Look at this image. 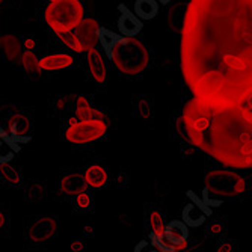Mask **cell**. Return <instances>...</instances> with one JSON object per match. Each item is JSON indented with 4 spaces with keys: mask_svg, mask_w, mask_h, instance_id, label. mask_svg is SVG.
Here are the masks:
<instances>
[{
    "mask_svg": "<svg viewBox=\"0 0 252 252\" xmlns=\"http://www.w3.org/2000/svg\"><path fill=\"white\" fill-rule=\"evenodd\" d=\"M145 246H147V242H145V240H144V242H142V243H141V245H137V246H136V248H134V251H136V252H139V251H141V249H144V248H145Z\"/></svg>",
    "mask_w": 252,
    "mask_h": 252,
    "instance_id": "obj_38",
    "label": "cell"
},
{
    "mask_svg": "<svg viewBox=\"0 0 252 252\" xmlns=\"http://www.w3.org/2000/svg\"><path fill=\"white\" fill-rule=\"evenodd\" d=\"M120 11V18H118V31L123 36H136L142 29H144V23L142 20L137 17L134 12H131L126 5H118Z\"/></svg>",
    "mask_w": 252,
    "mask_h": 252,
    "instance_id": "obj_8",
    "label": "cell"
},
{
    "mask_svg": "<svg viewBox=\"0 0 252 252\" xmlns=\"http://www.w3.org/2000/svg\"><path fill=\"white\" fill-rule=\"evenodd\" d=\"M58 38L62 41V44L65 45V47H68L70 50L73 52H77V53H82L83 49H82V45L79 44L77 38L74 36L73 31H66V32H56Z\"/></svg>",
    "mask_w": 252,
    "mask_h": 252,
    "instance_id": "obj_23",
    "label": "cell"
},
{
    "mask_svg": "<svg viewBox=\"0 0 252 252\" xmlns=\"http://www.w3.org/2000/svg\"><path fill=\"white\" fill-rule=\"evenodd\" d=\"M120 36L121 35H118V33H115L113 31H110V29H107V28H100L98 26V29H97V39L101 42V47H103V50L106 52V55L110 58V52H112V47L115 45V42L120 39Z\"/></svg>",
    "mask_w": 252,
    "mask_h": 252,
    "instance_id": "obj_19",
    "label": "cell"
},
{
    "mask_svg": "<svg viewBox=\"0 0 252 252\" xmlns=\"http://www.w3.org/2000/svg\"><path fill=\"white\" fill-rule=\"evenodd\" d=\"M150 226H151V233H154L157 237L165 239L163 237V228H165V222L160 216L158 212H151L150 215Z\"/></svg>",
    "mask_w": 252,
    "mask_h": 252,
    "instance_id": "obj_25",
    "label": "cell"
},
{
    "mask_svg": "<svg viewBox=\"0 0 252 252\" xmlns=\"http://www.w3.org/2000/svg\"><path fill=\"white\" fill-rule=\"evenodd\" d=\"M97 29H98V23L93 18H82L79 21V25L73 29V33L77 38L79 44L82 45L83 52H88L95 45Z\"/></svg>",
    "mask_w": 252,
    "mask_h": 252,
    "instance_id": "obj_7",
    "label": "cell"
},
{
    "mask_svg": "<svg viewBox=\"0 0 252 252\" xmlns=\"http://www.w3.org/2000/svg\"><path fill=\"white\" fill-rule=\"evenodd\" d=\"M188 137L225 166H252L251 97L243 103H216L193 97L183 109Z\"/></svg>",
    "mask_w": 252,
    "mask_h": 252,
    "instance_id": "obj_2",
    "label": "cell"
},
{
    "mask_svg": "<svg viewBox=\"0 0 252 252\" xmlns=\"http://www.w3.org/2000/svg\"><path fill=\"white\" fill-rule=\"evenodd\" d=\"M201 199L204 201V204H205V205H209L210 209H213V207H220V205L223 204L220 199H215V198L212 196V192H210L207 188H204Z\"/></svg>",
    "mask_w": 252,
    "mask_h": 252,
    "instance_id": "obj_30",
    "label": "cell"
},
{
    "mask_svg": "<svg viewBox=\"0 0 252 252\" xmlns=\"http://www.w3.org/2000/svg\"><path fill=\"white\" fill-rule=\"evenodd\" d=\"M0 137H2V139H0V165L9 163L15 157V151L11 148V141L8 134H5L2 130H0Z\"/></svg>",
    "mask_w": 252,
    "mask_h": 252,
    "instance_id": "obj_22",
    "label": "cell"
},
{
    "mask_svg": "<svg viewBox=\"0 0 252 252\" xmlns=\"http://www.w3.org/2000/svg\"><path fill=\"white\" fill-rule=\"evenodd\" d=\"M33 45H35V41L31 38V39H26V42H25V47L28 49V50H32L33 49Z\"/></svg>",
    "mask_w": 252,
    "mask_h": 252,
    "instance_id": "obj_36",
    "label": "cell"
},
{
    "mask_svg": "<svg viewBox=\"0 0 252 252\" xmlns=\"http://www.w3.org/2000/svg\"><path fill=\"white\" fill-rule=\"evenodd\" d=\"M88 183L80 174H66L61 181V190L65 195H77L86 192Z\"/></svg>",
    "mask_w": 252,
    "mask_h": 252,
    "instance_id": "obj_14",
    "label": "cell"
},
{
    "mask_svg": "<svg viewBox=\"0 0 252 252\" xmlns=\"http://www.w3.org/2000/svg\"><path fill=\"white\" fill-rule=\"evenodd\" d=\"M181 218H183V222H185L188 226L190 228H198L201 226L207 216L204 215L202 210H199L195 204H192L190 201L185 205V209H183V213H181Z\"/></svg>",
    "mask_w": 252,
    "mask_h": 252,
    "instance_id": "obj_15",
    "label": "cell"
},
{
    "mask_svg": "<svg viewBox=\"0 0 252 252\" xmlns=\"http://www.w3.org/2000/svg\"><path fill=\"white\" fill-rule=\"evenodd\" d=\"M71 249H73L74 252L83 251V243H82V240H73V242H71Z\"/></svg>",
    "mask_w": 252,
    "mask_h": 252,
    "instance_id": "obj_35",
    "label": "cell"
},
{
    "mask_svg": "<svg viewBox=\"0 0 252 252\" xmlns=\"http://www.w3.org/2000/svg\"><path fill=\"white\" fill-rule=\"evenodd\" d=\"M76 205L79 209H88L89 205H91V198L88 196V193L82 192V193H77L76 195Z\"/></svg>",
    "mask_w": 252,
    "mask_h": 252,
    "instance_id": "obj_32",
    "label": "cell"
},
{
    "mask_svg": "<svg viewBox=\"0 0 252 252\" xmlns=\"http://www.w3.org/2000/svg\"><path fill=\"white\" fill-rule=\"evenodd\" d=\"M45 2H49V3H50V2H52V0H45Z\"/></svg>",
    "mask_w": 252,
    "mask_h": 252,
    "instance_id": "obj_42",
    "label": "cell"
},
{
    "mask_svg": "<svg viewBox=\"0 0 252 252\" xmlns=\"http://www.w3.org/2000/svg\"><path fill=\"white\" fill-rule=\"evenodd\" d=\"M83 12L79 0H52L45 9V21L55 32L73 31L83 18Z\"/></svg>",
    "mask_w": 252,
    "mask_h": 252,
    "instance_id": "obj_4",
    "label": "cell"
},
{
    "mask_svg": "<svg viewBox=\"0 0 252 252\" xmlns=\"http://www.w3.org/2000/svg\"><path fill=\"white\" fill-rule=\"evenodd\" d=\"M85 180L89 186H93V188H103L106 185V181H107V174L106 171L98 166V165H94V166H89L85 172Z\"/></svg>",
    "mask_w": 252,
    "mask_h": 252,
    "instance_id": "obj_17",
    "label": "cell"
},
{
    "mask_svg": "<svg viewBox=\"0 0 252 252\" xmlns=\"http://www.w3.org/2000/svg\"><path fill=\"white\" fill-rule=\"evenodd\" d=\"M88 65H89V71L93 74L94 80L100 85H103L106 82V66H104V61L100 55L98 50H95L94 47L88 50Z\"/></svg>",
    "mask_w": 252,
    "mask_h": 252,
    "instance_id": "obj_13",
    "label": "cell"
},
{
    "mask_svg": "<svg viewBox=\"0 0 252 252\" xmlns=\"http://www.w3.org/2000/svg\"><path fill=\"white\" fill-rule=\"evenodd\" d=\"M233 249V246L231 245H220V246H218V251L219 252H223V251H231Z\"/></svg>",
    "mask_w": 252,
    "mask_h": 252,
    "instance_id": "obj_37",
    "label": "cell"
},
{
    "mask_svg": "<svg viewBox=\"0 0 252 252\" xmlns=\"http://www.w3.org/2000/svg\"><path fill=\"white\" fill-rule=\"evenodd\" d=\"M134 14L141 20H151L158 14V2L157 0H136Z\"/></svg>",
    "mask_w": 252,
    "mask_h": 252,
    "instance_id": "obj_16",
    "label": "cell"
},
{
    "mask_svg": "<svg viewBox=\"0 0 252 252\" xmlns=\"http://www.w3.org/2000/svg\"><path fill=\"white\" fill-rule=\"evenodd\" d=\"M0 2H2V0H0Z\"/></svg>",
    "mask_w": 252,
    "mask_h": 252,
    "instance_id": "obj_43",
    "label": "cell"
},
{
    "mask_svg": "<svg viewBox=\"0 0 252 252\" xmlns=\"http://www.w3.org/2000/svg\"><path fill=\"white\" fill-rule=\"evenodd\" d=\"M56 219L52 216H44L36 219L31 226H29V239L35 243H41L49 240L55 233H56Z\"/></svg>",
    "mask_w": 252,
    "mask_h": 252,
    "instance_id": "obj_10",
    "label": "cell"
},
{
    "mask_svg": "<svg viewBox=\"0 0 252 252\" xmlns=\"http://www.w3.org/2000/svg\"><path fill=\"white\" fill-rule=\"evenodd\" d=\"M180 32L181 71L195 97L252 95V0H192Z\"/></svg>",
    "mask_w": 252,
    "mask_h": 252,
    "instance_id": "obj_1",
    "label": "cell"
},
{
    "mask_svg": "<svg viewBox=\"0 0 252 252\" xmlns=\"http://www.w3.org/2000/svg\"><path fill=\"white\" fill-rule=\"evenodd\" d=\"M38 62H39V59L32 53V50H28L21 55V65L25 66V70H28V71H39Z\"/></svg>",
    "mask_w": 252,
    "mask_h": 252,
    "instance_id": "obj_26",
    "label": "cell"
},
{
    "mask_svg": "<svg viewBox=\"0 0 252 252\" xmlns=\"http://www.w3.org/2000/svg\"><path fill=\"white\" fill-rule=\"evenodd\" d=\"M137 110H139V115L145 120L151 117V104L144 98L139 100V103H137Z\"/></svg>",
    "mask_w": 252,
    "mask_h": 252,
    "instance_id": "obj_31",
    "label": "cell"
},
{
    "mask_svg": "<svg viewBox=\"0 0 252 252\" xmlns=\"http://www.w3.org/2000/svg\"><path fill=\"white\" fill-rule=\"evenodd\" d=\"M165 240L175 248V251L185 249L189 237V226L183 220H172L163 228Z\"/></svg>",
    "mask_w": 252,
    "mask_h": 252,
    "instance_id": "obj_9",
    "label": "cell"
},
{
    "mask_svg": "<svg viewBox=\"0 0 252 252\" xmlns=\"http://www.w3.org/2000/svg\"><path fill=\"white\" fill-rule=\"evenodd\" d=\"M5 225V215L0 212V228H2Z\"/></svg>",
    "mask_w": 252,
    "mask_h": 252,
    "instance_id": "obj_39",
    "label": "cell"
},
{
    "mask_svg": "<svg viewBox=\"0 0 252 252\" xmlns=\"http://www.w3.org/2000/svg\"><path fill=\"white\" fill-rule=\"evenodd\" d=\"M177 130H178V134L181 137H185V139H189V137H188V130H186V124H185V120H183V117L178 118V121H177Z\"/></svg>",
    "mask_w": 252,
    "mask_h": 252,
    "instance_id": "obj_33",
    "label": "cell"
},
{
    "mask_svg": "<svg viewBox=\"0 0 252 252\" xmlns=\"http://www.w3.org/2000/svg\"><path fill=\"white\" fill-rule=\"evenodd\" d=\"M0 47L5 52V55L9 59H17L21 53V47H20V41L17 39V36L14 35H5L0 38Z\"/></svg>",
    "mask_w": 252,
    "mask_h": 252,
    "instance_id": "obj_20",
    "label": "cell"
},
{
    "mask_svg": "<svg viewBox=\"0 0 252 252\" xmlns=\"http://www.w3.org/2000/svg\"><path fill=\"white\" fill-rule=\"evenodd\" d=\"M45 195V188L41 185V183H33V185L26 190V199L28 201H39L42 199Z\"/></svg>",
    "mask_w": 252,
    "mask_h": 252,
    "instance_id": "obj_27",
    "label": "cell"
},
{
    "mask_svg": "<svg viewBox=\"0 0 252 252\" xmlns=\"http://www.w3.org/2000/svg\"><path fill=\"white\" fill-rule=\"evenodd\" d=\"M209 228H210V233H212V234H219V233H222V230H223V225H222L220 222H213Z\"/></svg>",
    "mask_w": 252,
    "mask_h": 252,
    "instance_id": "obj_34",
    "label": "cell"
},
{
    "mask_svg": "<svg viewBox=\"0 0 252 252\" xmlns=\"http://www.w3.org/2000/svg\"><path fill=\"white\" fill-rule=\"evenodd\" d=\"M31 123L28 117L17 113L9 120V134L14 142H28L31 139Z\"/></svg>",
    "mask_w": 252,
    "mask_h": 252,
    "instance_id": "obj_11",
    "label": "cell"
},
{
    "mask_svg": "<svg viewBox=\"0 0 252 252\" xmlns=\"http://www.w3.org/2000/svg\"><path fill=\"white\" fill-rule=\"evenodd\" d=\"M185 14H186V3H177L171 8L169 11V26L172 31L180 32L181 26H183V21H185Z\"/></svg>",
    "mask_w": 252,
    "mask_h": 252,
    "instance_id": "obj_21",
    "label": "cell"
},
{
    "mask_svg": "<svg viewBox=\"0 0 252 252\" xmlns=\"http://www.w3.org/2000/svg\"><path fill=\"white\" fill-rule=\"evenodd\" d=\"M107 126L103 120L91 118L80 123H74L66 130V139L71 144H89L97 141L106 133Z\"/></svg>",
    "mask_w": 252,
    "mask_h": 252,
    "instance_id": "obj_6",
    "label": "cell"
},
{
    "mask_svg": "<svg viewBox=\"0 0 252 252\" xmlns=\"http://www.w3.org/2000/svg\"><path fill=\"white\" fill-rule=\"evenodd\" d=\"M93 233V226H85V234H91Z\"/></svg>",
    "mask_w": 252,
    "mask_h": 252,
    "instance_id": "obj_40",
    "label": "cell"
},
{
    "mask_svg": "<svg viewBox=\"0 0 252 252\" xmlns=\"http://www.w3.org/2000/svg\"><path fill=\"white\" fill-rule=\"evenodd\" d=\"M74 62L73 56L65 55V53H58V55H50L45 56L38 62L39 70L44 71H58V70H63V68L71 66Z\"/></svg>",
    "mask_w": 252,
    "mask_h": 252,
    "instance_id": "obj_12",
    "label": "cell"
},
{
    "mask_svg": "<svg viewBox=\"0 0 252 252\" xmlns=\"http://www.w3.org/2000/svg\"><path fill=\"white\" fill-rule=\"evenodd\" d=\"M0 174H2V177L12 186H18L20 183H21L20 174L12 166H9V163H2V165H0Z\"/></svg>",
    "mask_w": 252,
    "mask_h": 252,
    "instance_id": "obj_24",
    "label": "cell"
},
{
    "mask_svg": "<svg viewBox=\"0 0 252 252\" xmlns=\"http://www.w3.org/2000/svg\"><path fill=\"white\" fill-rule=\"evenodd\" d=\"M76 115L80 121L83 120H91V118H97V120H103V113L95 110L94 107H91V104L88 103V100L85 97H79L77 98V109H76Z\"/></svg>",
    "mask_w": 252,
    "mask_h": 252,
    "instance_id": "obj_18",
    "label": "cell"
},
{
    "mask_svg": "<svg viewBox=\"0 0 252 252\" xmlns=\"http://www.w3.org/2000/svg\"><path fill=\"white\" fill-rule=\"evenodd\" d=\"M157 2H158V3H162V5H168V3L171 2V0H157Z\"/></svg>",
    "mask_w": 252,
    "mask_h": 252,
    "instance_id": "obj_41",
    "label": "cell"
},
{
    "mask_svg": "<svg viewBox=\"0 0 252 252\" xmlns=\"http://www.w3.org/2000/svg\"><path fill=\"white\" fill-rule=\"evenodd\" d=\"M205 188L213 195L231 198L246 190V181L240 174L234 171L215 169L205 175Z\"/></svg>",
    "mask_w": 252,
    "mask_h": 252,
    "instance_id": "obj_5",
    "label": "cell"
},
{
    "mask_svg": "<svg viewBox=\"0 0 252 252\" xmlns=\"http://www.w3.org/2000/svg\"><path fill=\"white\" fill-rule=\"evenodd\" d=\"M188 198H189V201L192 202V204H195L196 205V207L199 209V210H202L204 212V215L205 216H212V209L209 207V205H205L204 204V201L195 193V192H192V190H189L188 192Z\"/></svg>",
    "mask_w": 252,
    "mask_h": 252,
    "instance_id": "obj_28",
    "label": "cell"
},
{
    "mask_svg": "<svg viewBox=\"0 0 252 252\" xmlns=\"http://www.w3.org/2000/svg\"><path fill=\"white\" fill-rule=\"evenodd\" d=\"M110 59L121 73L133 76L145 70L150 56L141 41L134 39L133 36L121 35L112 47Z\"/></svg>",
    "mask_w": 252,
    "mask_h": 252,
    "instance_id": "obj_3",
    "label": "cell"
},
{
    "mask_svg": "<svg viewBox=\"0 0 252 252\" xmlns=\"http://www.w3.org/2000/svg\"><path fill=\"white\" fill-rule=\"evenodd\" d=\"M150 242H151V245H154L157 249L163 251V252H175V248H174V246H171L165 239L157 237L154 233H151V234H150Z\"/></svg>",
    "mask_w": 252,
    "mask_h": 252,
    "instance_id": "obj_29",
    "label": "cell"
}]
</instances>
